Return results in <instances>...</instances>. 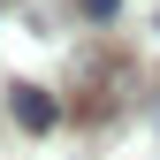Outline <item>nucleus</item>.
I'll use <instances>...</instances> for the list:
<instances>
[{"label":"nucleus","mask_w":160,"mask_h":160,"mask_svg":"<svg viewBox=\"0 0 160 160\" xmlns=\"http://www.w3.org/2000/svg\"><path fill=\"white\" fill-rule=\"evenodd\" d=\"M8 114H15V122H23L31 137H46L53 122H61V107H53V92H38V84H15V92H8Z\"/></svg>","instance_id":"nucleus-1"},{"label":"nucleus","mask_w":160,"mask_h":160,"mask_svg":"<svg viewBox=\"0 0 160 160\" xmlns=\"http://www.w3.org/2000/svg\"><path fill=\"white\" fill-rule=\"evenodd\" d=\"M114 8H122V0H84V15H92V23H114Z\"/></svg>","instance_id":"nucleus-2"}]
</instances>
